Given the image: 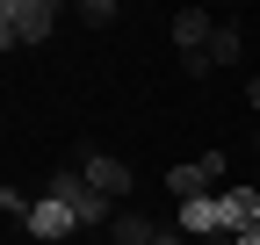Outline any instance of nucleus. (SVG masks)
<instances>
[{
  "instance_id": "1",
  "label": "nucleus",
  "mask_w": 260,
  "mask_h": 245,
  "mask_svg": "<svg viewBox=\"0 0 260 245\" xmlns=\"http://www.w3.org/2000/svg\"><path fill=\"white\" fill-rule=\"evenodd\" d=\"M58 22H65L58 0H0V51H37L51 44Z\"/></svg>"
},
{
  "instance_id": "2",
  "label": "nucleus",
  "mask_w": 260,
  "mask_h": 245,
  "mask_svg": "<svg viewBox=\"0 0 260 245\" xmlns=\"http://www.w3.org/2000/svg\"><path fill=\"white\" fill-rule=\"evenodd\" d=\"M44 195H58V202H73V217H80V231H109V224L123 217V209H116L109 195H94L87 180H80V166H58Z\"/></svg>"
},
{
  "instance_id": "3",
  "label": "nucleus",
  "mask_w": 260,
  "mask_h": 245,
  "mask_svg": "<svg viewBox=\"0 0 260 245\" xmlns=\"http://www.w3.org/2000/svg\"><path fill=\"white\" fill-rule=\"evenodd\" d=\"M224 173H232V159H224V151L181 159V166H167V195H174V202H203V195H217V188H224Z\"/></svg>"
},
{
  "instance_id": "4",
  "label": "nucleus",
  "mask_w": 260,
  "mask_h": 245,
  "mask_svg": "<svg viewBox=\"0 0 260 245\" xmlns=\"http://www.w3.org/2000/svg\"><path fill=\"white\" fill-rule=\"evenodd\" d=\"M80 180L94 195H109L116 209H123V195L138 188V173H130V159H116V151H80Z\"/></svg>"
},
{
  "instance_id": "5",
  "label": "nucleus",
  "mask_w": 260,
  "mask_h": 245,
  "mask_svg": "<svg viewBox=\"0 0 260 245\" xmlns=\"http://www.w3.org/2000/svg\"><path fill=\"white\" fill-rule=\"evenodd\" d=\"M260 224V195L253 188H217V238H246Z\"/></svg>"
},
{
  "instance_id": "6",
  "label": "nucleus",
  "mask_w": 260,
  "mask_h": 245,
  "mask_svg": "<svg viewBox=\"0 0 260 245\" xmlns=\"http://www.w3.org/2000/svg\"><path fill=\"white\" fill-rule=\"evenodd\" d=\"M80 231V217H73V202H58V195H37V209H29V238H44V245H58V238H73Z\"/></svg>"
},
{
  "instance_id": "7",
  "label": "nucleus",
  "mask_w": 260,
  "mask_h": 245,
  "mask_svg": "<svg viewBox=\"0 0 260 245\" xmlns=\"http://www.w3.org/2000/svg\"><path fill=\"white\" fill-rule=\"evenodd\" d=\"M210 36H217V15H210V8H181V15H174V51H181V58H203Z\"/></svg>"
},
{
  "instance_id": "8",
  "label": "nucleus",
  "mask_w": 260,
  "mask_h": 245,
  "mask_svg": "<svg viewBox=\"0 0 260 245\" xmlns=\"http://www.w3.org/2000/svg\"><path fill=\"white\" fill-rule=\"evenodd\" d=\"M159 231H167V224H152V217H145V209H138V202H130V209H123V217L109 224V245H159Z\"/></svg>"
},
{
  "instance_id": "9",
  "label": "nucleus",
  "mask_w": 260,
  "mask_h": 245,
  "mask_svg": "<svg viewBox=\"0 0 260 245\" xmlns=\"http://www.w3.org/2000/svg\"><path fill=\"white\" fill-rule=\"evenodd\" d=\"M203 58H210V72H217V65H239V58H246V29L217 15V36H210V51H203Z\"/></svg>"
},
{
  "instance_id": "10",
  "label": "nucleus",
  "mask_w": 260,
  "mask_h": 245,
  "mask_svg": "<svg viewBox=\"0 0 260 245\" xmlns=\"http://www.w3.org/2000/svg\"><path fill=\"white\" fill-rule=\"evenodd\" d=\"M73 22H80V29H109V22H116V0H80Z\"/></svg>"
},
{
  "instance_id": "11",
  "label": "nucleus",
  "mask_w": 260,
  "mask_h": 245,
  "mask_svg": "<svg viewBox=\"0 0 260 245\" xmlns=\"http://www.w3.org/2000/svg\"><path fill=\"white\" fill-rule=\"evenodd\" d=\"M246 101H253V115H260V72H253V79H246Z\"/></svg>"
},
{
  "instance_id": "12",
  "label": "nucleus",
  "mask_w": 260,
  "mask_h": 245,
  "mask_svg": "<svg viewBox=\"0 0 260 245\" xmlns=\"http://www.w3.org/2000/svg\"><path fill=\"white\" fill-rule=\"evenodd\" d=\"M232 245H260V224H253V231H246V238H232Z\"/></svg>"
},
{
  "instance_id": "13",
  "label": "nucleus",
  "mask_w": 260,
  "mask_h": 245,
  "mask_svg": "<svg viewBox=\"0 0 260 245\" xmlns=\"http://www.w3.org/2000/svg\"><path fill=\"white\" fill-rule=\"evenodd\" d=\"M253 151H260V130H253Z\"/></svg>"
}]
</instances>
